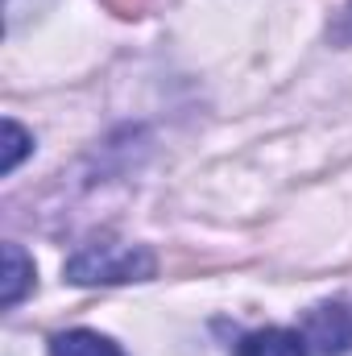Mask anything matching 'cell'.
I'll list each match as a JSON object with an SVG mask.
<instances>
[{
    "mask_svg": "<svg viewBox=\"0 0 352 356\" xmlns=\"http://www.w3.org/2000/svg\"><path fill=\"white\" fill-rule=\"evenodd\" d=\"M158 273V257L145 245L129 241H91L67 261V282L75 286H125V282H150Z\"/></svg>",
    "mask_w": 352,
    "mask_h": 356,
    "instance_id": "cell-1",
    "label": "cell"
},
{
    "mask_svg": "<svg viewBox=\"0 0 352 356\" xmlns=\"http://www.w3.org/2000/svg\"><path fill=\"white\" fill-rule=\"evenodd\" d=\"M307 356H344L352 353V307L349 302H319L298 323Z\"/></svg>",
    "mask_w": 352,
    "mask_h": 356,
    "instance_id": "cell-2",
    "label": "cell"
},
{
    "mask_svg": "<svg viewBox=\"0 0 352 356\" xmlns=\"http://www.w3.org/2000/svg\"><path fill=\"white\" fill-rule=\"evenodd\" d=\"M232 356H307V344L298 327H262V332H249Z\"/></svg>",
    "mask_w": 352,
    "mask_h": 356,
    "instance_id": "cell-3",
    "label": "cell"
},
{
    "mask_svg": "<svg viewBox=\"0 0 352 356\" xmlns=\"http://www.w3.org/2000/svg\"><path fill=\"white\" fill-rule=\"evenodd\" d=\"M50 356H129L116 340L91 332V327H71L50 340Z\"/></svg>",
    "mask_w": 352,
    "mask_h": 356,
    "instance_id": "cell-4",
    "label": "cell"
},
{
    "mask_svg": "<svg viewBox=\"0 0 352 356\" xmlns=\"http://www.w3.org/2000/svg\"><path fill=\"white\" fill-rule=\"evenodd\" d=\"M29 290H33V261L21 253V245H4V286H0L4 311H13Z\"/></svg>",
    "mask_w": 352,
    "mask_h": 356,
    "instance_id": "cell-5",
    "label": "cell"
},
{
    "mask_svg": "<svg viewBox=\"0 0 352 356\" xmlns=\"http://www.w3.org/2000/svg\"><path fill=\"white\" fill-rule=\"evenodd\" d=\"M29 145H33V137H29L17 120H4V175L17 170V162L29 154Z\"/></svg>",
    "mask_w": 352,
    "mask_h": 356,
    "instance_id": "cell-6",
    "label": "cell"
},
{
    "mask_svg": "<svg viewBox=\"0 0 352 356\" xmlns=\"http://www.w3.org/2000/svg\"><path fill=\"white\" fill-rule=\"evenodd\" d=\"M108 4H112L120 17H137V13L145 8V0H108Z\"/></svg>",
    "mask_w": 352,
    "mask_h": 356,
    "instance_id": "cell-7",
    "label": "cell"
}]
</instances>
